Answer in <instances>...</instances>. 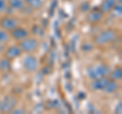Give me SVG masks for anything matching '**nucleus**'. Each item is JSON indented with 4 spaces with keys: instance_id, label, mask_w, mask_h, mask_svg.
<instances>
[{
    "instance_id": "1",
    "label": "nucleus",
    "mask_w": 122,
    "mask_h": 114,
    "mask_svg": "<svg viewBox=\"0 0 122 114\" xmlns=\"http://www.w3.org/2000/svg\"><path fill=\"white\" fill-rule=\"evenodd\" d=\"M110 73V68L104 63H96L86 68V75L91 79H96L107 77Z\"/></svg>"
},
{
    "instance_id": "2",
    "label": "nucleus",
    "mask_w": 122,
    "mask_h": 114,
    "mask_svg": "<svg viewBox=\"0 0 122 114\" xmlns=\"http://www.w3.org/2000/svg\"><path fill=\"white\" fill-rule=\"evenodd\" d=\"M117 36L116 32L112 29H107L104 30L98 34V35L94 38L95 44H97L98 46H105V45L111 43L115 40V38Z\"/></svg>"
},
{
    "instance_id": "3",
    "label": "nucleus",
    "mask_w": 122,
    "mask_h": 114,
    "mask_svg": "<svg viewBox=\"0 0 122 114\" xmlns=\"http://www.w3.org/2000/svg\"><path fill=\"white\" fill-rule=\"evenodd\" d=\"M18 47L20 48V50L25 53H34L35 51H37L38 47H39V42L37 39L32 37H26L25 39H22L20 41V44H18Z\"/></svg>"
},
{
    "instance_id": "4",
    "label": "nucleus",
    "mask_w": 122,
    "mask_h": 114,
    "mask_svg": "<svg viewBox=\"0 0 122 114\" xmlns=\"http://www.w3.org/2000/svg\"><path fill=\"white\" fill-rule=\"evenodd\" d=\"M18 100L13 96H5L2 100H0V112L1 113H10L17 106Z\"/></svg>"
},
{
    "instance_id": "5",
    "label": "nucleus",
    "mask_w": 122,
    "mask_h": 114,
    "mask_svg": "<svg viewBox=\"0 0 122 114\" xmlns=\"http://www.w3.org/2000/svg\"><path fill=\"white\" fill-rule=\"evenodd\" d=\"M22 66L28 73H35L39 67V61L34 55L28 54L22 59Z\"/></svg>"
},
{
    "instance_id": "6",
    "label": "nucleus",
    "mask_w": 122,
    "mask_h": 114,
    "mask_svg": "<svg viewBox=\"0 0 122 114\" xmlns=\"http://www.w3.org/2000/svg\"><path fill=\"white\" fill-rule=\"evenodd\" d=\"M18 26V21L11 16H4L0 20V26L5 31H11Z\"/></svg>"
},
{
    "instance_id": "7",
    "label": "nucleus",
    "mask_w": 122,
    "mask_h": 114,
    "mask_svg": "<svg viewBox=\"0 0 122 114\" xmlns=\"http://www.w3.org/2000/svg\"><path fill=\"white\" fill-rule=\"evenodd\" d=\"M10 36L14 40L20 41L22 39H25V38L29 37V31L25 28H21V26H15L13 30L10 31Z\"/></svg>"
},
{
    "instance_id": "8",
    "label": "nucleus",
    "mask_w": 122,
    "mask_h": 114,
    "mask_svg": "<svg viewBox=\"0 0 122 114\" xmlns=\"http://www.w3.org/2000/svg\"><path fill=\"white\" fill-rule=\"evenodd\" d=\"M109 79L110 78H108L107 77L96 78V79H92V83H91L92 90H94V91H104L107 83L109 82Z\"/></svg>"
},
{
    "instance_id": "9",
    "label": "nucleus",
    "mask_w": 122,
    "mask_h": 114,
    "mask_svg": "<svg viewBox=\"0 0 122 114\" xmlns=\"http://www.w3.org/2000/svg\"><path fill=\"white\" fill-rule=\"evenodd\" d=\"M103 16H104V13L100 9L92 10L86 16V21H89L90 24H97V22L102 21Z\"/></svg>"
},
{
    "instance_id": "10",
    "label": "nucleus",
    "mask_w": 122,
    "mask_h": 114,
    "mask_svg": "<svg viewBox=\"0 0 122 114\" xmlns=\"http://www.w3.org/2000/svg\"><path fill=\"white\" fill-rule=\"evenodd\" d=\"M22 51L20 50V48L17 46H15V45H13V46H9L8 48L6 49L5 51V57L6 58H8L10 60H13L15 58H17V57H20L21 55Z\"/></svg>"
},
{
    "instance_id": "11",
    "label": "nucleus",
    "mask_w": 122,
    "mask_h": 114,
    "mask_svg": "<svg viewBox=\"0 0 122 114\" xmlns=\"http://www.w3.org/2000/svg\"><path fill=\"white\" fill-rule=\"evenodd\" d=\"M116 3H117V0H103V2L101 3V6L99 9H100L103 13L110 12L113 7L115 6Z\"/></svg>"
},
{
    "instance_id": "12",
    "label": "nucleus",
    "mask_w": 122,
    "mask_h": 114,
    "mask_svg": "<svg viewBox=\"0 0 122 114\" xmlns=\"http://www.w3.org/2000/svg\"><path fill=\"white\" fill-rule=\"evenodd\" d=\"M118 90V83H117V81H114V79L110 78L109 82L107 83V85L104 89V92L107 93V94H112L114 92H116Z\"/></svg>"
},
{
    "instance_id": "13",
    "label": "nucleus",
    "mask_w": 122,
    "mask_h": 114,
    "mask_svg": "<svg viewBox=\"0 0 122 114\" xmlns=\"http://www.w3.org/2000/svg\"><path fill=\"white\" fill-rule=\"evenodd\" d=\"M8 4L11 9L21 10L22 7L25 6V1L24 0H8Z\"/></svg>"
},
{
    "instance_id": "14",
    "label": "nucleus",
    "mask_w": 122,
    "mask_h": 114,
    "mask_svg": "<svg viewBox=\"0 0 122 114\" xmlns=\"http://www.w3.org/2000/svg\"><path fill=\"white\" fill-rule=\"evenodd\" d=\"M25 3L33 9H39L43 5V0H24Z\"/></svg>"
},
{
    "instance_id": "15",
    "label": "nucleus",
    "mask_w": 122,
    "mask_h": 114,
    "mask_svg": "<svg viewBox=\"0 0 122 114\" xmlns=\"http://www.w3.org/2000/svg\"><path fill=\"white\" fill-rule=\"evenodd\" d=\"M10 59L8 58H2V59H0V70L1 71H8L10 69Z\"/></svg>"
},
{
    "instance_id": "16",
    "label": "nucleus",
    "mask_w": 122,
    "mask_h": 114,
    "mask_svg": "<svg viewBox=\"0 0 122 114\" xmlns=\"http://www.w3.org/2000/svg\"><path fill=\"white\" fill-rule=\"evenodd\" d=\"M109 74L111 75V78L114 79V81H120L122 78V69L121 67H117L114 70L110 71Z\"/></svg>"
},
{
    "instance_id": "17",
    "label": "nucleus",
    "mask_w": 122,
    "mask_h": 114,
    "mask_svg": "<svg viewBox=\"0 0 122 114\" xmlns=\"http://www.w3.org/2000/svg\"><path fill=\"white\" fill-rule=\"evenodd\" d=\"M112 12H113V14L115 16H122V5H121V3H119V4H115V6L112 8Z\"/></svg>"
},
{
    "instance_id": "18",
    "label": "nucleus",
    "mask_w": 122,
    "mask_h": 114,
    "mask_svg": "<svg viewBox=\"0 0 122 114\" xmlns=\"http://www.w3.org/2000/svg\"><path fill=\"white\" fill-rule=\"evenodd\" d=\"M9 35H8V33H7L5 30H0V44H2V43H5V42H7L9 40Z\"/></svg>"
},
{
    "instance_id": "19",
    "label": "nucleus",
    "mask_w": 122,
    "mask_h": 114,
    "mask_svg": "<svg viewBox=\"0 0 122 114\" xmlns=\"http://www.w3.org/2000/svg\"><path fill=\"white\" fill-rule=\"evenodd\" d=\"M7 8V3L5 0H0V12L5 11Z\"/></svg>"
},
{
    "instance_id": "20",
    "label": "nucleus",
    "mask_w": 122,
    "mask_h": 114,
    "mask_svg": "<svg viewBox=\"0 0 122 114\" xmlns=\"http://www.w3.org/2000/svg\"><path fill=\"white\" fill-rule=\"evenodd\" d=\"M11 113H13V114H24V113H25V110L24 108H17V106H16V107L11 111Z\"/></svg>"
},
{
    "instance_id": "21",
    "label": "nucleus",
    "mask_w": 122,
    "mask_h": 114,
    "mask_svg": "<svg viewBox=\"0 0 122 114\" xmlns=\"http://www.w3.org/2000/svg\"><path fill=\"white\" fill-rule=\"evenodd\" d=\"M115 113H117V114H121V113H122V103H121V101H120L119 103L117 104V106H116V108H115Z\"/></svg>"
}]
</instances>
